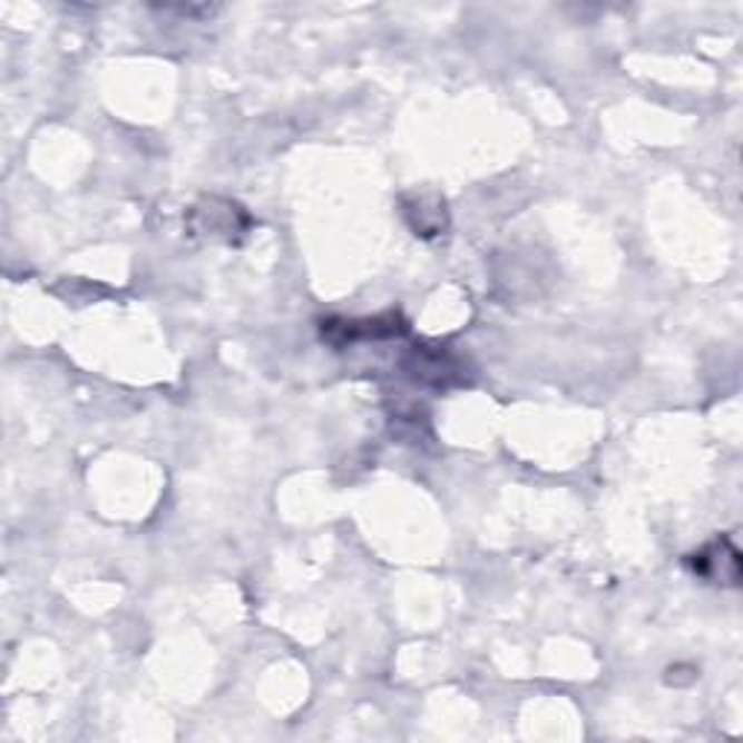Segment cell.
Here are the masks:
<instances>
[{
  "label": "cell",
  "mask_w": 743,
  "mask_h": 743,
  "mask_svg": "<svg viewBox=\"0 0 743 743\" xmlns=\"http://www.w3.org/2000/svg\"><path fill=\"white\" fill-rule=\"evenodd\" d=\"M694 569L703 578L714 584H737L741 578V555L729 540H717V544L706 546L703 553L694 555Z\"/></svg>",
  "instance_id": "obj_1"
}]
</instances>
